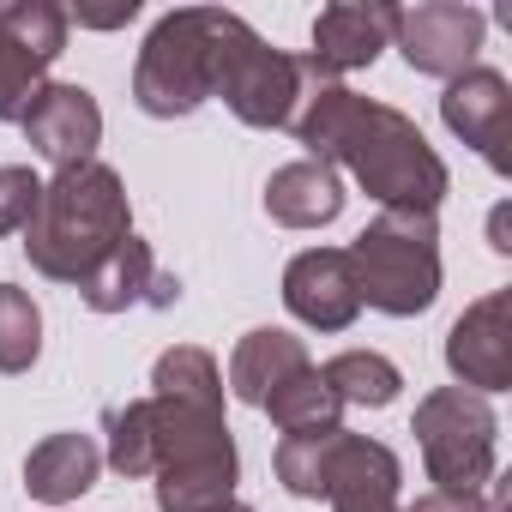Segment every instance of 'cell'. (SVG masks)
<instances>
[{
	"instance_id": "8992f818",
	"label": "cell",
	"mask_w": 512,
	"mask_h": 512,
	"mask_svg": "<svg viewBox=\"0 0 512 512\" xmlns=\"http://www.w3.org/2000/svg\"><path fill=\"white\" fill-rule=\"evenodd\" d=\"M229 19L235 13H223V7H181L151 25L139 67H133V103L151 121H175V115H193L199 103H211L217 43H223Z\"/></svg>"
},
{
	"instance_id": "3957f363",
	"label": "cell",
	"mask_w": 512,
	"mask_h": 512,
	"mask_svg": "<svg viewBox=\"0 0 512 512\" xmlns=\"http://www.w3.org/2000/svg\"><path fill=\"white\" fill-rule=\"evenodd\" d=\"M127 235H133L127 187L109 163L91 157V163L55 169V181H43L37 217L25 223V253L43 278L85 284Z\"/></svg>"
},
{
	"instance_id": "9c48e42d",
	"label": "cell",
	"mask_w": 512,
	"mask_h": 512,
	"mask_svg": "<svg viewBox=\"0 0 512 512\" xmlns=\"http://www.w3.org/2000/svg\"><path fill=\"white\" fill-rule=\"evenodd\" d=\"M61 49H67V13L55 0H0V121H25Z\"/></svg>"
},
{
	"instance_id": "4fadbf2b",
	"label": "cell",
	"mask_w": 512,
	"mask_h": 512,
	"mask_svg": "<svg viewBox=\"0 0 512 512\" xmlns=\"http://www.w3.org/2000/svg\"><path fill=\"white\" fill-rule=\"evenodd\" d=\"M25 139L43 163L55 169H73V163H91L97 145H103V109L85 85H43L25 109Z\"/></svg>"
},
{
	"instance_id": "5b68a950",
	"label": "cell",
	"mask_w": 512,
	"mask_h": 512,
	"mask_svg": "<svg viewBox=\"0 0 512 512\" xmlns=\"http://www.w3.org/2000/svg\"><path fill=\"white\" fill-rule=\"evenodd\" d=\"M356 296L392 320H410L434 308L440 296V229L434 211H380L350 247Z\"/></svg>"
},
{
	"instance_id": "30bf717a",
	"label": "cell",
	"mask_w": 512,
	"mask_h": 512,
	"mask_svg": "<svg viewBox=\"0 0 512 512\" xmlns=\"http://www.w3.org/2000/svg\"><path fill=\"white\" fill-rule=\"evenodd\" d=\"M482 37H488V19L464 0H422V7H398L392 19V43L404 49V61L446 85L476 67Z\"/></svg>"
},
{
	"instance_id": "e0dca14e",
	"label": "cell",
	"mask_w": 512,
	"mask_h": 512,
	"mask_svg": "<svg viewBox=\"0 0 512 512\" xmlns=\"http://www.w3.org/2000/svg\"><path fill=\"white\" fill-rule=\"evenodd\" d=\"M302 368H314V362H308V344L290 338L284 326H260V332H247V338L235 344V356H229V392H235L241 404L260 410V404H266L284 380H296Z\"/></svg>"
},
{
	"instance_id": "8fae6325",
	"label": "cell",
	"mask_w": 512,
	"mask_h": 512,
	"mask_svg": "<svg viewBox=\"0 0 512 512\" xmlns=\"http://www.w3.org/2000/svg\"><path fill=\"white\" fill-rule=\"evenodd\" d=\"M446 368L482 398L512 386V290H494L458 314V326L446 332Z\"/></svg>"
},
{
	"instance_id": "9a60e30c",
	"label": "cell",
	"mask_w": 512,
	"mask_h": 512,
	"mask_svg": "<svg viewBox=\"0 0 512 512\" xmlns=\"http://www.w3.org/2000/svg\"><path fill=\"white\" fill-rule=\"evenodd\" d=\"M79 296H85L91 314H127V308H169L181 296V284L151 260V247L139 235H127L109 260L79 284Z\"/></svg>"
},
{
	"instance_id": "ffe728a7",
	"label": "cell",
	"mask_w": 512,
	"mask_h": 512,
	"mask_svg": "<svg viewBox=\"0 0 512 512\" xmlns=\"http://www.w3.org/2000/svg\"><path fill=\"white\" fill-rule=\"evenodd\" d=\"M260 410H266L284 434H326V428H344V422H338L344 404H338V392L320 380V368H302L296 380H284Z\"/></svg>"
},
{
	"instance_id": "7c38bea8",
	"label": "cell",
	"mask_w": 512,
	"mask_h": 512,
	"mask_svg": "<svg viewBox=\"0 0 512 512\" xmlns=\"http://www.w3.org/2000/svg\"><path fill=\"white\" fill-rule=\"evenodd\" d=\"M440 121L488 157V169H512V85L494 73V67H470L446 85L440 97Z\"/></svg>"
},
{
	"instance_id": "7a4b0ae2",
	"label": "cell",
	"mask_w": 512,
	"mask_h": 512,
	"mask_svg": "<svg viewBox=\"0 0 512 512\" xmlns=\"http://www.w3.org/2000/svg\"><path fill=\"white\" fill-rule=\"evenodd\" d=\"M290 133L308 145L314 163L350 169L362 193H374L386 211H434L446 199V163L434 157L422 127L392 103L356 97L308 55H302V103L290 115Z\"/></svg>"
},
{
	"instance_id": "ba28073f",
	"label": "cell",
	"mask_w": 512,
	"mask_h": 512,
	"mask_svg": "<svg viewBox=\"0 0 512 512\" xmlns=\"http://www.w3.org/2000/svg\"><path fill=\"white\" fill-rule=\"evenodd\" d=\"M211 97H223L229 115L247 127H290V115L302 103V55H284L247 19H229V31L217 43Z\"/></svg>"
},
{
	"instance_id": "603a6c76",
	"label": "cell",
	"mask_w": 512,
	"mask_h": 512,
	"mask_svg": "<svg viewBox=\"0 0 512 512\" xmlns=\"http://www.w3.org/2000/svg\"><path fill=\"white\" fill-rule=\"evenodd\" d=\"M37 199H43L37 169H25V163L0 169V235H25V223L37 217Z\"/></svg>"
},
{
	"instance_id": "484cf974",
	"label": "cell",
	"mask_w": 512,
	"mask_h": 512,
	"mask_svg": "<svg viewBox=\"0 0 512 512\" xmlns=\"http://www.w3.org/2000/svg\"><path fill=\"white\" fill-rule=\"evenodd\" d=\"M392 512H404V506H392Z\"/></svg>"
},
{
	"instance_id": "d4e9b609",
	"label": "cell",
	"mask_w": 512,
	"mask_h": 512,
	"mask_svg": "<svg viewBox=\"0 0 512 512\" xmlns=\"http://www.w3.org/2000/svg\"><path fill=\"white\" fill-rule=\"evenodd\" d=\"M223 512H253V506H241V500H229V506H223Z\"/></svg>"
},
{
	"instance_id": "6da1fadb",
	"label": "cell",
	"mask_w": 512,
	"mask_h": 512,
	"mask_svg": "<svg viewBox=\"0 0 512 512\" xmlns=\"http://www.w3.org/2000/svg\"><path fill=\"white\" fill-rule=\"evenodd\" d=\"M109 464L157 476V512H223L235 500V440L211 350L175 344L157 356L151 398L109 410Z\"/></svg>"
},
{
	"instance_id": "7402d4cb",
	"label": "cell",
	"mask_w": 512,
	"mask_h": 512,
	"mask_svg": "<svg viewBox=\"0 0 512 512\" xmlns=\"http://www.w3.org/2000/svg\"><path fill=\"white\" fill-rule=\"evenodd\" d=\"M43 356V314L31 290L0 284V374H25Z\"/></svg>"
},
{
	"instance_id": "5bb4252c",
	"label": "cell",
	"mask_w": 512,
	"mask_h": 512,
	"mask_svg": "<svg viewBox=\"0 0 512 512\" xmlns=\"http://www.w3.org/2000/svg\"><path fill=\"white\" fill-rule=\"evenodd\" d=\"M284 308L302 326H314V332H350L356 314H362L350 253L344 247H308V253H296L290 272H284Z\"/></svg>"
},
{
	"instance_id": "277c9868",
	"label": "cell",
	"mask_w": 512,
	"mask_h": 512,
	"mask_svg": "<svg viewBox=\"0 0 512 512\" xmlns=\"http://www.w3.org/2000/svg\"><path fill=\"white\" fill-rule=\"evenodd\" d=\"M278 482L296 500H332V512H392L404 470L392 446L350 428H326L278 440Z\"/></svg>"
},
{
	"instance_id": "ac0fdd59",
	"label": "cell",
	"mask_w": 512,
	"mask_h": 512,
	"mask_svg": "<svg viewBox=\"0 0 512 512\" xmlns=\"http://www.w3.org/2000/svg\"><path fill=\"white\" fill-rule=\"evenodd\" d=\"M266 211H272V223H284V229H326V223L344 211V181H338L332 163H314V157L284 163V169H272V181H266Z\"/></svg>"
},
{
	"instance_id": "d6986e66",
	"label": "cell",
	"mask_w": 512,
	"mask_h": 512,
	"mask_svg": "<svg viewBox=\"0 0 512 512\" xmlns=\"http://www.w3.org/2000/svg\"><path fill=\"white\" fill-rule=\"evenodd\" d=\"M97 470H103V452H97L91 434H49L25 458V488L49 506H67L85 488H97Z\"/></svg>"
},
{
	"instance_id": "2e32d148",
	"label": "cell",
	"mask_w": 512,
	"mask_h": 512,
	"mask_svg": "<svg viewBox=\"0 0 512 512\" xmlns=\"http://www.w3.org/2000/svg\"><path fill=\"white\" fill-rule=\"evenodd\" d=\"M392 19H398V7H362V0H338V7H326L320 19H314V49H308V61L320 67V73H356V67H374L380 61V49L392 43Z\"/></svg>"
},
{
	"instance_id": "44dd1931",
	"label": "cell",
	"mask_w": 512,
	"mask_h": 512,
	"mask_svg": "<svg viewBox=\"0 0 512 512\" xmlns=\"http://www.w3.org/2000/svg\"><path fill=\"white\" fill-rule=\"evenodd\" d=\"M320 380L338 392V404H368V410L392 404L398 386H404V374H398L386 356H374V350H344V356H332V362L320 368Z\"/></svg>"
},
{
	"instance_id": "cb8c5ba5",
	"label": "cell",
	"mask_w": 512,
	"mask_h": 512,
	"mask_svg": "<svg viewBox=\"0 0 512 512\" xmlns=\"http://www.w3.org/2000/svg\"><path fill=\"white\" fill-rule=\"evenodd\" d=\"M404 512H506V506H500V482H488L482 494H440V488H428Z\"/></svg>"
},
{
	"instance_id": "52a82bcc",
	"label": "cell",
	"mask_w": 512,
	"mask_h": 512,
	"mask_svg": "<svg viewBox=\"0 0 512 512\" xmlns=\"http://www.w3.org/2000/svg\"><path fill=\"white\" fill-rule=\"evenodd\" d=\"M416 446H422V464H428V482L440 494H482L494 482V440H500V422H494V404L470 386H440L416 404V422H410Z\"/></svg>"
}]
</instances>
